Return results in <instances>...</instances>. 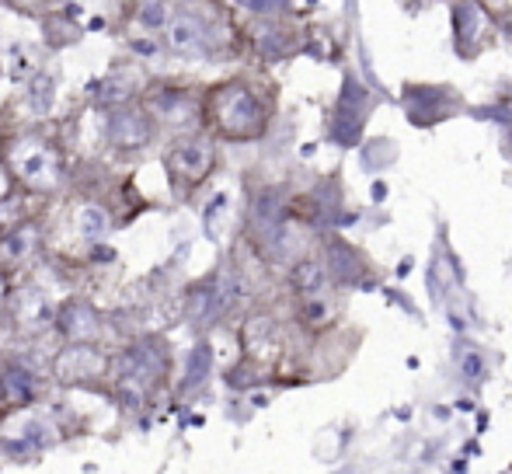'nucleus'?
<instances>
[{"instance_id": "obj_18", "label": "nucleus", "mask_w": 512, "mask_h": 474, "mask_svg": "<svg viewBox=\"0 0 512 474\" xmlns=\"http://www.w3.org/2000/svg\"><path fill=\"white\" fill-rule=\"evenodd\" d=\"M136 21L143 28H150V32L164 28V21H168V0H140L136 4Z\"/></svg>"}, {"instance_id": "obj_3", "label": "nucleus", "mask_w": 512, "mask_h": 474, "mask_svg": "<svg viewBox=\"0 0 512 474\" xmlns=\"http://www.w3.org/2000/svg\"><path fill=\"white\" fill-rule=\"evenodd\" d=\"M164 171L178 196H192L216 171V143L199 133H182L164 150Z\"/></svg>"}, {"instance_id": "obj_16", "label": "nucleus", "mask_w": 512, "mask_h": 474, "mask_svg": "<svg viewBox=\"0 0 512 474\" xmlns=\"http://www.w3.org/2000/svg\"><path fill=\"white\" fill-rule=\"evenodd\" d=\"M56 98V77L53 74H35L32 81H28V109L35 112V116H46L49 105H53Z\"/></svg>"}, {"instance_id": "obj_24", "label": "nucleus", "mask_w": 512, "mask_h": 474, "mask_svg": "<svg viewBox=\"0 0 512 474\" xmlns=\"http://www.w3.org/2000/svg\"><path fill=\"white\" fill-rule=\"evenodd\" d=\"M7 290H11V286H7V272L0 269V307H4V300H7Z\"/></svg>"}, {"instance_id": "obj_23", "label": "nucleus", "mask_w": 512, "mask_h": 474, "mask_svg": "<svg viewBox=\"0 0 512 474\" xmlns=\"http://www.w3.org/2000/svg\"><path fill=\"white\" fill-rule=\"evenodd\" d=\"M115 251L112 248H95V255H91V262H112Z\"/></svg>"}, {"instance_id": "obj_20", "label": "nucleus", "mask_w": 512, "mask_h": 474, "mask_svg": "<svg viewBox=\"0 0 512 474\" xmlns=\"http://www.w3.org/2000/svg\"><path fill=\"white\" fill-rule=\"evenodd\" d=\"M237 4H241L244 11L255 14V18H279V14L290 11L286 0H237Z\"/></svg>"}, {"instance_id": "obj_14", "label": "nucleus", "mask_w": 512, "mask_h": 474, "mask_svg": "<svg viewBox=\"0 0 512 474\" xmlns=\"http://www.w3.org/2000/svg\"><path fill=\"white\" fill-rule=\"evenodd\" d=\"M74 227H77V234H81L84 241L95 244V241H102L108 231H112V217H108L105 206L84 203V206H77V213H74Z\"/></svg>"}, {"instance_id": "obj_21", "label": "nucleus", "mask_w": 512, "mask_h": 474, "mask_svg": "<svg viewBox=\"0 0 512 474\" xmlns=\"http://www.w3.org/2000/svg\"><path fill=\"white\" fill-rule=\"evenodd\" d=\"M14 189H18V185H14L11 171H7V164L0 161V199H4V196H14Z\"/></svg>"}, {"instance_id": "obj_7", "label": "nucleus", "mask_w": 512, "mask_h": 474, "mask_svg": "<svg viewBox=\"0 0 512 474\" xmlns=\"http://www.w3.org/2000/svg\"><path fill=\"white\" fill-rule=\"evenodd\" d=\"M42 251V224L32 217L11 220L7 227H0V269L14 272L21 265H28Z\"/></svg>"}, {"instance_id": "obj_4", "label": "nucleus", "mask_w": 512, "mask_h": 474, "mask_svg": "<svg viewBox=\"0 0 512 474\" xmlns=\"http://www.w3.org/2000/svg\"><path fill=\"white\" fill-rule=\"evenodd\" d=\"M136 102L147 109V116L157 122V129H175V133H189V129L199 126V95L182 84H150V88L140 91Z\"/></svg>"}, {"instance_id": "obj_2", "label": "nucleus", "mask_w": 512, "mask_h": 474, "mask_svg": "<svg viewBox=\"0 0 512 474\" xmlns=\"http://www.w3.org/2000/svg\"><path fill=\"white\" fill-rule=\"evenodd\" d=\"M0 161L7 164L14 185L28 189L35 196H53L63 182V157L56 143L42 140V136H21L11 140L0 150Z\"/></svg>"}, {"instance_id": "obj_15", "label": "nucleus", "mask_w": 512, "mask_h": 474, "mask_svg": "<svg viewBox=\"0 0 512 474\" xmlns=\"http://www.w3.org/2000/svg\"><path fill=\"white\" fill-rule=\"evenodd\" d=\"M81 39V28L70 21V11H56L46 18V42L53 49H63V46H74Z\"/></svg>"}, {"instance_id": "obj_12", "label": "nucleus", "mask_w": 512, "mask_h": 474, "mask_svg": "<svg viewBox=\"0 0 512 474\" xmlns=\"http://www.w3.org/2000/svg\"><path fill=\"white\" fill-rule=\"evenodd\" d=\"M457 39H460V53H467V56H474L481 49V42H485V35H488V14L481 11L474 0H460V7H457Z\"/></svg>"}, {"instance_id": "obj_17", "label": "nucleus", "mask_w": 512, "mask_h": 474, "mask_svg": "<svg viewBox=\"0 0 512 474\" xmlns=\"http://www.w3.org/2000/svg\"><path fill=\"white\" fill-rule=\"evenodd\" d=\"M328 262H331V272H335V276L342 279V283H349V279H356V265H359V258H356V251H352V248H345V244H331Z\"/></svg>"}, {"instance_id": "obj_8", "label": "nucleus", "mask_w": 512, "mask_h": 474, "mask_svg": "<svg viewBox=\"0 0 512 474\" xmlns=\"http://www.w3.org/2000/svg\"><path fill=\"white\" fill-rule=\"evenodd\" d=\"M53 325L67 342H102V314L84 297H70L53 307Z\"/></svg>"}, {"instance_id": "obj_13", "label": "nucleus", "mask_w": 512, "mask_h": 474, "mask_svg": "<svg viewBox=\"0 0 512 474\" xmlns=\"http://www.w3.org/2000/svg\"><path fill=\"white\" fill-rule=\"evenodd\" d=\"M290 283H293V293L297 297H317L324 293V283H328V272L317 258H300L290 272Z\"/></svg>"}, {"instance_id": "obj_11", "label": "nucleus", "mask_w": 512, "mask_h": 474, "mask_svg": "<svg viewBox=\"0 0 512 474\" xmlns=\"http://www.w3.org/2000/svg\"><path fill=\"white\" fill-rule=\"evenodd\" d=\"M42 394V384L32 370L18 363H4L0 366V412H21V408L35 405Z\"/></svg>"}, {"instance_id": "obj_19", "label": "nucleus", "mask_w": 512, "mask_h": 474, "mask_svg": "<svg viewBox=\"0 0 512 474\" xmlns=\"http://www.w3.org/2000/svg\"><path fill=\"white\" fill-rule=\"evenodd\" d=\"M209 366H213V353H209V342H199L189 356V373H185V387H196L206 380Z\"/></svg>"}, {"instance_id": "obj_6", "label": "nucleus", "mask_w": 512, "mask_h": 474, "mask_svg": "<svg viewBox=\"0 0 512 474\" xmlns=\"http://www.w3.org/2000/svg\"><path fill=\"white\" fill-rule=\"evenodd\" d=\"M108 370H112V356L102 349V342H67L53 356V377L63 387L98 384Z\"/></svg>"}, {"instance_id": "obj_25", "label": "nucleus", "mask_w": 512, "mask_h": 474, "mask_svg": "<svg viewBox=\"0 0 512 474\" xmlns=\"http://www.w3.org/2000/svg\"><path fill=\"white\" fill-rule=\"evenodd\" d=\"M49 7H67V4H74V0H46Z\"/></svg>"}, {"instance_id": "obj_22", "label": "nucleus", "mask_w": 512, "mask_h": 474, "mask_svg": "<svg viewBox=\"0 0 512 474\" xmlns=\"http://www.w3.org/2000/svg\"><path fill=\"white\" fill-rule=\"evenodd\" d=\"M133 49H136L140 56H154V53H157V46H154L150 39H133Z\"/></svg>"}, {"instance_id": "obj_5", "label": "nucleus", "mask_w": 512, "mask_h": 474, "mask_svg": "<svg viewBox=\"0 0 512 474\" xmlns=\"http://www.w3.org/2000/svg\"><path fill=\"white\" fill-rule=\"evenodd\" d=\"M102 119H105L108 150L119 157L143 154V150L157 140V122L147 116V109H143L140 102L112 105V109H105Z\"/></svg>"}, {"instance_id": "obj_10", "label": "nucleus", "mask_w": 512, "mask_h": 474, "mask_svg": "<svg viewBox=\"0 0 512 474\" xmlns=\"http://www.w3.org/2000/svg\"><path fill=\"white\" fill-rule=\"evenodd\" d=\"M4 311L11 314V321L25 332H39L42 325L53 321V304L46 300V293L39 286H18V290H7Z\"/></svg>"}, {"instance_id": "obj_1", "label": "nucleus", "mask_w": 512, "mask_h": 474, "mask_svg": "<svg viewBox=\"0 0 512 474\" xmlns=\"http://www.w3.org/2000/svg\"><path fill=\"white\" fill-rule=\"evenodd\" d=\"M199 122L227 143L262 140L269 129V102L258 95V88L244 77L209 84L199 95Z\"/></svg>"}, {"instance_id": "obj_9", "label": "nucleus", "mask_w": 512, "mask_h": 474, "mask_svg": "<svg viewBox=\"0 0 512 474\" xmlns=\"http://www.w3.org/2000/svg\"><path fill=\"white\" fill-rule=\"evenodd\" d=\"M209 39H213V32H209V21L199 18V14H192L189 7H182V11L171 14V18L164 21V46H168L171 53H178V56L209 53Z\"/></svg>"}]
</instances>
